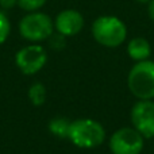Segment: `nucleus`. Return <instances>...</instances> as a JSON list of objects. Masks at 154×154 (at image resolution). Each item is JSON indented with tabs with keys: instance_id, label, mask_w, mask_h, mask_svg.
Returning a JSON list of instances; mask_svg holds the SVG:
<instances>
[{
	"instance_id": "20e7f679",
	"label": "nucleus",
	"mask_w": 154,
	"mask_h": 154,
	"mask_svg": "<svg viewBox=\"0 0 154 154\" xmlns=\"http://www.w3.org/2000/svg\"><path fill=\"white\" fill-rule=\"evenodd\" d=\"M53 22L50 16L42 12H34L24 16L19 23V31L29 41H43L53 34Z\"/></svg>"
},
{
	"instance_id": "9b49d317",
	"label": "nucleus",
	"mask_w": 154,
	"mask_h": 154,
	"mask_svg": "<svg viewBox=\"0 0 154 154\" xmlns=\"http://www.w3.org/2000/svg\"><path fill=\"white\" fill-rule=\"evenodd\" d=\"M29 97L34 106H42L46 100V89L42 84H32L29 89Z\"/></svg>"
},
{
	"instance_id": "39448f33",
	"label": "nucleus",
	"mask_w": 154,
	"mask_h": 154,
	"mask_svg": "<svg viewBox=\"0 0 154 154\" xmlns=\"http://www.w3.org/2000/svg\"><path fill=\"white\" fill-rule=\"evenodd\" d=\"M109 149L114 154H139L143 149V137L135 128H120L112 134Z\"/></svg>"
},
{
	"instance_id": "0eeeda50",
	"label": "nucleus",
	"mask_w": 154,
	"mask_h": 154,
	"mask_svg": "<svg viewBox=\"0 0 154 154\" xmlns=\"http://www.w3.org/2000/svg\"><path fill=\"white\" fill-rule=\"evenodd\" d=\"M131 122L134 128L143 138L154 137V103L150 100H141L131 109Z\"/></svg>"
},
{
	"instance_id": "f8f14e48",
	"label": "nucleus",
	"mask_w": 154,
	"mask_h": 154,
	"mask_svg": "<svg viewBox=\"0 0 154 154\" xmlns=\"http://www.w3.org/2000/svg\"><path fill=\"white\" fill-rule=\"evenodd\" d=\"M10 20L3 12H0V45L5 42L8 34H10Z\"/></svg>"
},
{
	"instance_id": "6e6552de",
	"label": "nucleus",
	"mask_w": 154,
	"mask_h": 154,
	"mask_svg": "<svg viewBox=\"0 0 154 154\" xmlns=\"http://www.w3.org/2000/svg\"><path fill=\"white\" fill-rule=\"evenodd\" d=\"M84 19L81 14L75 10H65L58 14L56 19V29L64 37H72L81 31Z\"/></svg>"
},
{
	"instance_id": "9d476101",
	"label": "nucleus",
	"mask_w": 154,
	"mask_h": 154,
	"mask_svg": "<svg viewBox=\"0 0 154 154\" xmlns=\"http://www.w3.org/2000/svg\"><path fill=\"white\" fill-rule=\"evenodd\" d=\"M70 122L65 118H54L49 122V130L53 135L58 137V138H68L69 134Z\"/></svg>"
},
{
	"instance_id": "dca6fc26",
	"label": "nucleus",
	"mask_w": 154,
	"mask_h": 154,
	"mask_svg": "<svg viewBox=\"0 0 154 154\" xmlns=\"http://www.w3.org/2000/svg\"><path fill=\"white\" fill-rule=\"evenodd\" d=\"M137 2H139V3H147V2H150V0H137Z\"/></svg>"
},
{
	"instance_id": "f257e3e1",
	"label": "nucleus",
	"mask_w": 154,
	"mask_h": 154,
	"mask_svg": "<svg viewBox=\"0 0 154 154\" xmlns=\"http://www.w3.org/2000/svg\"><path fill=\"white\" fill-rule=\"evenodd\" d=\"M106 138V131L99 122L92 119H77L70 122L68 139L82 149H93L100 146Z\"/></svg>"
},
{
	"instance_id": "1a4fd4ad",
	"label": "nucleus",
	"mask_w": 154,
	"mask_h": 154,
	"mask_svg": "<svg viewBox=\"0 0 154 154\" xmlns=\"http://www.w3.org/2000/svg\"><path fill=\"white\" fill-rule=\"evenodd\" d=\"M127 53L133 60L139 62L149 58L150 54H152V48L145 38H134L128 42Z\"/></svg>"
},
{
	"instance_id": "ddd939ff",
	"label": "nucleus",
	"mask_w": 154,
	"mask_h": 154,
	"mask_svg": "<svg viewBox=\"0 0 154 154\" xmlns=\"http://www.w3.org/2000/svg\"><path fill=\"white\" fill-rule=\"evenodd\" d=\"M18 4L20 5L23 10L26 11H34L41 8L43 4H45L46 0H16Z\"/></svg>"
},
{
	"instance_id": "423d86ee",
	"label": "nucleus",
	"mask_w": 154,
	"mask_h": 154,
	"mask_svg": "<svg viewBox=\"0 0 154 154\" xmlns=\"http://www.w3.org/2000/svg\"><path fill=\"white\" fill-rule=\"evenodd\" d=\"M46 51L39 45H30L16 53L15 61L18 68L24 75H34L39 72L46 64Z\"/></svg>"
},
{
	"instance_id": "f03ea898",
	"label": "nucleus",
	"mask_w": 154,
	"mask_h": 154,
	"mask_svg": "<svg viewBox=\"0 0 154 154\" xmlns=\"http://www.w3.org/2000/svg\"><path fill=\"white\" fill-rule=\"evenodd\" d=\"M128 89L141 100H150L154 97V62L139 61L133 66L127 79Z\"/></svg>"
},
{
	"instance_id": "2eb2a0df",
	"label": "nucleus",
	"mask_w": 154,
	"mask_h": 154,
	"mask_svg": "<svg viewBox=\"0 0 154 154\" xmlns=\"http://www.w3.org/2000/svg\"><path fill=\"white\" fill-rule=\"evenodd\" d=\"M149 16L154 20V0H150L149 2Z\"/></svg>"
},
{
	"instance_id": "4468645a",
	"label": "nucleus",
	"mask_w": 154,
	"mask_h": 154,
	"mask_svg": "<svg viewBox=\"0 0 154 154\" xmlns=\"http://www.w3.org/2000/svg\"><path fill=\"white\" fill-rule=\"evenodd\" d=\"M15 3H18L16 0H0V5L3 8H11Z\"/></svg>"
},
{
	"instance_id": "7ed1b4c3",
	"label": "nucleus",
	"mask_w": 154,
	"mask_h": 154,
	"mask_svg": "<svg viewBox=\"0 0 154 154\" xmlns=\"http://www.w3.org/2000/svg\"><path fill=\"white\" fill-rule=\"evenodd\" d=\"M92 34L96 42L107 48H116L126 39L127 30L116 16H100L92 24Z\"/></svg>"
}]
</instances>
